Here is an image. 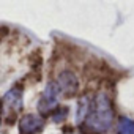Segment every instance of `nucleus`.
Returning a JSON list of instances; mask_svg holds the SVG:
<instances>
[{"label": "nucleus", "instance_id": "obj_2", "mask_svg": "<svg viewBox=\"0 0 134 134\" xmlns=\"http://www.w3.org/2000/svg\"><path fill=\"white\" fill-rule=\"evenodd\" d=\"M43 128V121L36 115H25L21 121V132L22 134H35Z\"/></svg>", "mask_w": 134, "mask_h": 134}, {"label": "nucleus", "instance_id": "obj_4", "mask_svg": "<svg viewBox=\"0 0 134 134\" xmlns=\"http://www.w3.org/2000/svg\"><path fill=\"white\" fill-rule=\"evenodd\" d=\"M117 134H134V121H131L128 118H121L118 123Z\"/></svg>", "mask_w": 134, "mask_h": 134}, {"label": "nucleus", "instance_id": "obj_3", "mask_svg": "<svg viewBox=\"0 0 134 134\" xmlns=\"http://www.w3.org/2000/svg\"><path fill=\"white\" fill-rule=\"evenodd\" d=\"M60 84V88H62V92H65V93H73L76 88H77V79L71 74V73H63L62 76H60V81H58Z\"/></svg>", "mask_w": 134, "mask_h": 134}, {"label": "nucleus", "instance_id": "obj_1", "mask_svg": "<svg viewBox=\"0 0 134 134\" xmlns=\"http://www.w3.org/2000/svg\"><path fill=\"white\" fill-rule=\"evenodd\" d=\"M112 118H114V112H112L110 99L106 95H98L96 99L93 101V104H90V109L87 114V125H90V128L103 132L110 128Z\"/></svg>", "mask_w": 134, "mask_h": 134}]
</instances>
